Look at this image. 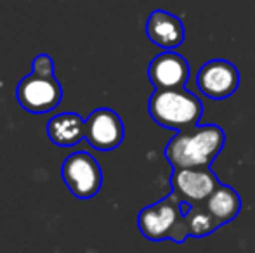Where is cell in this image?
Instances as JSON below:
<instances>
[{
  "label": "cell",
  "mask_w": 255,
  "mask_h": 253,
  "mask_svg": "<svg viewBox=\"0 0 255 253\" xmlns=\"http://www.w3.org/2000/svg\"><path fill=\"white\" fill-rule=\"evenodd\" d=\"M226 135L219 125H193L177 130L165 148L167 162L177 169L210 167L222 151Z\"/></svg>",
  "instance_id": "1"
},
{
  "label": "cell",
  "mask_w": 255,
  "mask_h": 253,
  "mask_svg": "<svg viewBox=\"0 0 255 253\" xmlns=\"http://www.w3.org/2000/svg\"><path fill=\"white\" fill-rule=\"evenodd\" d=\"M189 205L182 203L174 192L165 196L154 205H149L139 212L137 226L141 234L149 241L170 240L174 243H184L189 238L186 212Z\"/></svg>",
  "instance_id": "2"
},
{
  "label": "cell",
  "mask_w": 255,
  "mask_h": 253,
  "mask_svg": "<svg viewBox=\"0 0 255 253\" xmlns=\"http://www.w3.org/2000/svg\"><path fill=\"white\" fill-rule=\"evenodd\" d=\"M149 116L158 125L182 130L198 125L203 115V104L186 88H154L148 102Z\"/></svg>",
  "instance_id": "3"
},
{
  "label": "cell",
  "mask_w": 255,
  "mask_h": 253,
  "mask_svg": "<svg viewBox=\"0 0 255 253\" xmlns=\"http://www.w3.org/2000/svg\"><path fill=\"white\" fill-rule=\"evenodd\" d=\"M61 177L71 194L78 199L96 196L103 186V172L94 156L85 151H77L66 156L61 165Z\"/></svg>",
  "instance_id": "4"
},
{
  "label": "cell",
  "mask_w": 255,
  "mask_h": 253,
  "mask_svg": "<svg viewBox=\"0 0 255 253\" xmlns=\"http://www.w3.org/2000/svg\"><path fill=\"white\" fill-rule=\"evenodd\" d=\"M16 97L23 109L33 115H42L59 106L63 88L54 75H40L31 71L17 84Z\"/></svg>",
  "instance_id": "5"
},
{
  "label": "cell",
  "mask_w": 255,
  "mask_h": 253,
  "mask_svg": "<svg viewBox=\"0 0 255 253\" xmlns=\"http://www.w3.org/2000/svg\"><path fill=\"white\" fill-rule=\"evenodd\" d=\"M172 192L181 199L182 203L193 205H203L219 187V179L210 167L202 169H177L170 177Z\"/></svg>",
  "instance_id": "6"
},
{
  "label": "cell",
  "mask_w": 255,
  "mask_h": 253,
  "mask_svg": "<svg viewBox=\"0 0 255 253\" xmlns=\"http://www.w3.org/2000/svg\"><path fill=\"white\" fill-rule=\"evenodd\" d=\"M196 85L203 95L215 101L231 97L240 87V71L226 59H212L200 68Z\"/></svg>",
  "instance_id": "7"
},
{
  "label": "cell",
  "mask_w": 255,
  "mask_h": 253,
  "mask_svg": "<svg viewBox=\"0 0 255 253\" xmlns=\"http://www.w3.org/2000/svg\"><path fill=\"white\" fill-rule=\"evenodd\" d=\"M125 128L117 111L99 108L85 120V139L98 151H111L124 142Z\"/></svg>",
  "instance_id": "8"
},
{
  "label": "cell",
  "mask_w": 255,
  "mask_h": 253,
  "mask_svg": "<svg viewBox=\"0 0 255 253\" xmlns=\"http://www.w3.org/2000/svg\"><path fill=\"white\" fill-rule=\"evenodd\" d=\"M148 78L154 88H184L189 80V64L177 52L165 51L149 63Z\"/></svg>",
  "instance_id": "9"
},
{
  "label": "cell",
  "mask_w": 255,
  "mask_h": 253,
  "mask_svg": "<svg viewBox=\"0 0 255 253\" xmlns=\"http://www.w3.org/2000/svg\"><path fill=\"white\" fill-rule=\"evenodd\" d=\"M146 35L154 45L163 51H174L184 42L186 30L181 17L167 10L156 9L146 21Z\"/></svg>",
  "instance_id": "10"
},
{
  "label": "cell",
  "mask_w": 255,
  "mask_h": 253,
  "mask_svg": "<svg viewBox=\"0 0 255 253\" xmlns=\"http://www.w3.org/2000/svg\"><path fill=\"white\" fill-rule=\"evenodd\" d=\"M47 135L59 148H73L85 139V120L77 113H59L49 120Z\"/></svg>",
  "instance_id": "11"
},
{
  "label": "cell",
  "mask_w": 255,
  "mask_h": 253,
  "mask_svg": "<svg viewBox=\"0 0 255 253\" xmlns=\"http://www.w3.org/2000/svg\"><path fill=\"white\" fill-rule=\"evenodd\" d=\"M205 206L221 227L222 224L231 222L238 217L240 210H242V198L231 186L219 184L217 189L212 192L205 201Z\"/></svg>",
  "instance_id": "12"
},
{
  "label": "cell",
  "mask_w": 255,
  "mask_h": 253,
  "mask_svg": "<svg viewBox=\"0 0 255 253\" xmlns=\"http://www.w3.org/2000/svg\"><path fill=\"white\" fill-rule=\"evenodd\" d=\"M186 224H188L189 236L193 238H203L212 234L215 229H219V224L212 217V213L203 205H193L186 212Z\"/></svg>",
  "instance_id": "13"
},
{
  "label": "cell",
  "mask_w": 255,
  "mask_h": 253,
  "mask_svg": "<svg viewBox=\"0 0 255 253\" xmlns=\"http://www.w3.org/2000/svg\"><path fill=\"white\" fill-rule=\"evenodd\" d=\"M33 73L40 75H54V61L51 56L47 54H38L33 59V68H31Z\"/></svg>",
  "instance_id": "14"
}]
</instances>
